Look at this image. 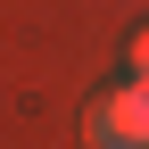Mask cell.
Segmentation results:
<instances>
[{"mask_svg": "<svg viewBox=\"0 0 149 149\" xmlns=\"http://www.w3.org/2000/svg\"><path fill=\"white\" fill-rule=\"evenodd\" d=\"M133 83L149 91V33H133Z\"/></svg>", "mask_w": 149, "mask_h": 149, "instance_id": "7a4b0ae2", "label": "cell"}, {"mask_svg": "<svg viewBox=\"0 0 149 149\" xmlns=\"http://www.w3.org/2000/svg\"><path fill=\"white\" fill-rule=\"evenodd\" d=\"M91 149H149V91L124 83L91 108Z\"/></svg>", "mask_w": 149, "mask_h": 149, "instance_id": "6da1fadb", "label": "cell"}]
</instances>
